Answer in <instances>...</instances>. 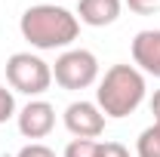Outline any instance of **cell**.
<instances>
[{"mask_svg": "<svg viewBox=\"0 0 160 157\" xmlns=\"http://www.w3.org/2000/svg\"><path fill=\"white\" fill-rule=\"evenodd\" d=\"M19 31L37 49H65L80 34L77 13L65 9L59 3H37L28 6L19 19Z\"/></svg>", "mask_w": 160, "mask_h": 157, "instance_id": "6da1fadb", "label": "cell"}, {"mask_svg": "<svg viewBox=\"0 0 160 157\" xmlns=\"http://www.w3.org/2000/svg\"><path fill=\"white\" fill-rule=\"evenodd\" d=\"M145 74H142L136 65H111L105 71V77L99 80V89H96V105L102 108L105 117H129L142 102H145Z\"/></svg>", "mask_w": 160, "mask_h": 157, "instance_id": "7a4b0ae2", "label": "cell"}, {"mask_svg": "<svg viewBox=\"0 0 160 157\" xmlns=\"http://www.w3.org/2000/svg\"><path fill=\"white\" fill-rule=\"evenodd\" d=\"M6 83L25 96H43L52 83V68L34 53H12L6 59Z\"/></svg>", "mask_w": 160, "mask_h": 157, "instance_id": "3957f363", "label": "cell"}, {"mask_svg": "<svg viewBox=\"0 0 160 157\" xmlns=\"http://www.w3.org/2000/svg\"><path fill=\"white\" fill-rule=\"evenodd\" d=\"M52 80L62 89H86L99 80V59L89 49H65L52 65Z\"/></svg>", "mask_w": 160, "mask_h": 157, "instance_id": "277c9868", "label": "cell"}, {"mask_svg": "<svg viewBox=\"0 0 160 157\" xmlns=\"http://www.w3.org/2000/svg\"><path fill=\"white\" fill-rule=\"evenodd\" d=\"M65 126L74 139H99L105 133V114L96 102H71L65 108Z\"/></svg>", "mask_w": 160, "mask_h": 157, "instance_id": "5b68a950", "label": "cell"}, {"mask_svg": "<svg viewBox=\"0 0 160 157\" xmlns=\"http://www.w3.org/2000/svg\"><path fill=\"white\" fill-rule=\"evenodd\" d=\"M56 126V108L43 99H31L19 111V133L25 139H46Z\"/></svg>", "mask_w": 160, "mask_h": 157, "instance_id": "8992f818", "label": "cell"}, {"mask_svg": "<svg viewBox=\"0 0 160 157\" xmlns=\"http://www.w3.org/2000/svg\"><path fill=\"white\" fill-rule=\"evenodd\" d=\"M132 62L139 71L160 77V28H148L132 37Z\"/></svg>", "mask_w": 160, "mask_h": 157, "instance_id": "52a82bcc", "label": "cell"}, {"mask_svg": "<svg viewBox=\"0 0 160 157\" xmlns=\"http://www.w3.org/2000/svg\"><path fill=\"white\" fill-rule=\"evenodd\" d=\"M123 0H80L77 3V19L89 28H105L120 19Z\"/></svg>", "mask_w": 160, "mask_h": 157, "instance_id": "ba28073f", "label": "cell"}, {"mask_svg": "<svg viewBox=\"0 0 160 157\" xmlns=\"http://www.w3.org/2000/svg\"><path fill=\"white\" fill-rule=\"evenodd\" d=\"M136 154L139 157H160V120H154L148 129H142L136 139Z\"/></svg>", "mask_w": 160, "mask_h": 157, "instance_id": "9c48e42d", "label": "cell"}, {"mask_svg": "<svg viewBox=\"0 0 160 157\" xmlns=\"http://www.w3.org/2000/svg\"><path fill=\"white\" fill-rule=\"evenodd\" d=\"M99 145L102 142L96 139H74V142H68L62 157H99Z\"/></svg>", "mask_w": 160, "mask_h": 157, "instance_id": "30bf717a", "label": "cell"}, {"mask_svg": "<svg viewBox=\"0 0 160 157\" xmlns=\"http://www.w3.org/2000/svg\"><path fill=\"white\" fill-rule=\"evenodd\" d=\"M12 114H16V96H12V89L0 86V123H6Z\"/></svg>", "mask_w": 160, "mask_h": 157, "instance_id": "8fae6325", "label": "cell"}, {"mask_svg": "<svg viewBox=\"0 0 160 157\" xmlns=\"http://www.w3.org/2000/svg\"><path fill=\"white\" fill-rule=\"evenodd\" d=\"M16 157H59V154H56L49 145H43V142H28Z\"/></svg>", "mask_w": 160, "mask_h": 157, "instance_id": "7c38bea8", "label": "cell"}, {"mask_svg": "<svg viewBox=\"0 0 160 157\" xmlns=\"http://www.w3.org/2000/svg\"><path fill=\"white\" fill-rule=\"evenodd\" d=\"M99 157H129V151L120 142H102L99 145Z\"/></svg>", "mask_w": 160, "mask_h": 157, "instance_id": "4fadbf2b", "label": "cell"}, {"mask_svg": "<svg viewBox=\"0 0 160 157\" xmlns=\"http://www.w3.org/2000/svg\"><path fill=\"white\" fill-rule=\"evenodd\" d=\"M126 3H129V9H132V13H139V16H148V13H154V9H157L160 0H126Z\"/></svg>", "mask_w": 160, "mask_h": 157, "instance_id": "5bb4252c", "label": "cell"}, {"mask_svg": "<svg viewBox=\"0 0 160 157\" xmlns=\"http://www.w3.org/2000/svg\"><path fill=\"white\" fill-rule=\"evenodd\" d=\"M151 114H154V120H160V89L151 96Z\"/></svg>", "mask_w": 160, "mask_h": 157, "instance_id": "9a60e30c", "label": "cell"}]
</instances>
